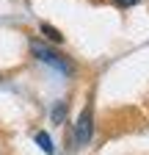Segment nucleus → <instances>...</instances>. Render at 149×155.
Segmentation results:
<instances>
[{
    "instance_id": "nucleus-1",
    "label": "nucleus",
    "mask_w": 149,
    "mask_h": 155,
    "mask_svg": "<svg viewBox=\"0 0 149 155\" xmlns=\"http://www.w3.org/2000/svg\"><path fill=\"white\" fill-rule=\"evenodd\" d=\"M30 53L39 58V61L50 64L52 69H58V72H64V75H72V72H74V64L69 61V58H64L61 53H55L52 47H47V45H42V42H30Z\"/></svg>"
},
{
    "instance_id": "nucleus-3",
    "label": "nucleus",
    "mask_w": 149,
    "mask_h": 155,
    "mask_svg": "<svg viewBox=\"0 0 149 155\" xmlns=\"http://www.w3.org/2000/svg\"><path fill=\"white\" fill-rule=\"evenodd\" d=\"M39 31L50 39V42H55V45H61V42H64V33H61L58 28H52L50 22H42V25H39Z\"/></svg>"
},
{
    "instance_id": "nucleus-2",
    "label": "nucleus",
    "mask_w": 149,
    "mask_h": 155,
    "mask_svg": "<svg viewBox=\"0 0 149 155\" xmlns=\"http://www.w3.org/2000/svg\"><path fill=\"white\" fill-rule=\"evenodd\" d=\"M91 133H94V105H86L83 114L78 116V122H74V144L78 147H86L91 141Z\"/></svg>"
},
{
    "instance_id": "nucleus-5",
    "label": "nucleus",
    "mask_w": 149,
    "mask_h": 155,
    "mask_svg": "<svg viewBox=\"0 0 149 155\" xmlns=\"http://www.w3.org/2000/svg\"><path fill=\"white\" fill-rule=\"evenodd\" d=\"M64 116H66V103H61V105H55L52 108V122H64Z\"/></svg>"
},
{
    "instance_id": "nucleus-4",
    "label": "nucleus",
    "mask_w": 149,
    "mask_h": 155,
    "mask_svg": "<svg viewBox=\"0 0 149 155\" xmlns=\"http://www.w3.org/2000/svg\"><path fill=\"white\" fill-rule=\"evenodd\" d=\"M36 144H39L47 155H55V147H52V139H50V136L44 133V130H39V133H36Z\"/></svg>"
},
{
    "instance_id": "nucleus-6",
    "label": "nucleus",
    "mask_w": 149,
    "mask_h": 155,
    "mask_svg": "<svg viewBox=\"0 0 149 155\" xmlns=\"http://www.w3.org/2000/svg\"><path fill=\"white\" fill-rule=\"evenodd\" d=\"M113 3H116L119 8H130V6H135L138 0H113Z\"/></svg>"
}]
</instances>
